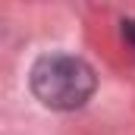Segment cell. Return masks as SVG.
I'll use <instances>...</instances> for the list:
<instances>
[{
    "label": "cell",
    "instance_id": "obj_2",
    "mask_svg": "<svg viewBox=\"0 0 135 135\" xmlns=\"http://www.w3.org/2000/svg\"><path fill=\"white\" fill-rule=\"evenodd\" d=\"M123 35H126V41L135 47V19H126L123 22Z\"/></svg>",
    "mask_w": 135,
    "mask_h": 135
},
{
    "label": "cell",
    "instance_id": "obj_1",
    "mask_svg": "<svg viewBox=\"0 0 135 135\" xmlns=\"http://www.w3.org/2000/svg\"><path fill=\"white\" fill-rule=\"evenodd\" d=\"M32 94L50 110H79L94 94V69L72 54H44L28 72Z\"/></svg>",
    "mask_w": 135,
    "mask_h": 135
}]
</instances>
